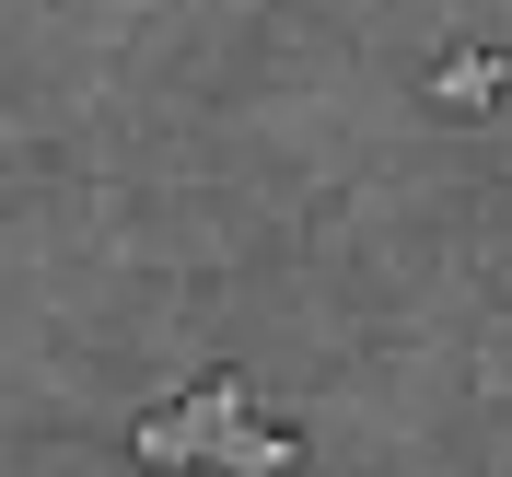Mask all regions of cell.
Masks as SVG:
<instances>
[{"mask_svg": "<svg viewBox=\"0 0 512 477\" xmlns=\"http://www.w3.org/2000/svg\"><path fill=\"white\" fill-rule=\"evenodd\" d=\"M245 431H256V384H245V373H210L187 408H152V419H140V431H128V454H140V466H163V477H175V466L210 477V466H222V443H245Z\"/></svg>", "mask_w": 512, "mask_h": 477, "instance_id": "cell-1", "label": "cell"}, {"mask_svg": "<svg viewBox=\"0 0 512 477\" xmlns=\"http://www.w3.org/2000/svg\"><path fill=\"white\" fill-rule=\"evenodd\" d=\"M501 94H512V47H454V59L431 70V105H443V117H489Z\"/></svg>", "mask_w": 512, "mask_h": 477, "instance_id": "cell-2", "label": "cell"}, {"mask_svg": "<svg viewBox=\"0 0 512 477\" xmlns=\"http://www.w3.org/2000/svg\"><path fill=\"white\" fill-rule=\"evenodd\" d=\"M291 466H303V443H291V431H268V419H256L245 443H222V466H210V477H291Z\"/></svg>", "mask_w": 512, "mask_h": 477, "instance_id": "cell-3", "label": "cell"}]
</instances>
